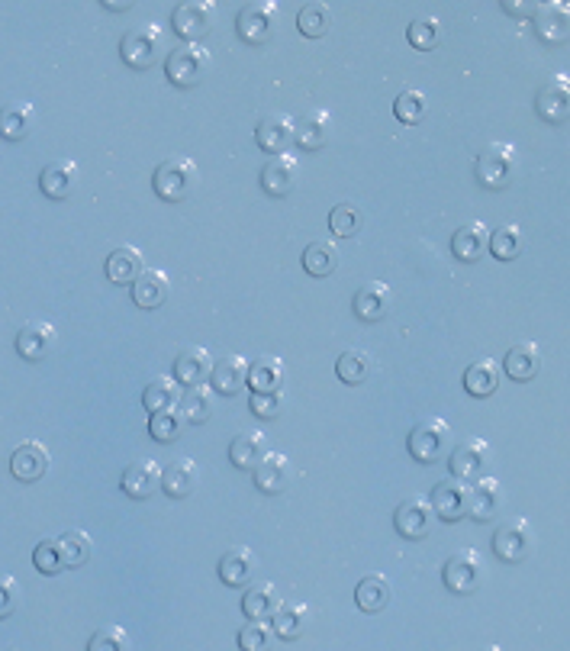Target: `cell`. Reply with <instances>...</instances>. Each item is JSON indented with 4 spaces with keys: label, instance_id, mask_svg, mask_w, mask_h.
Masks as SVG:
<instances>
[{
    "label": "cell",
    "instance_id": "1",
    "mask_svg": "<svg viewBox=\"0 0 570 651\" xmlns=\"http://www.w3.org/2000/svg\"><path fill=\"white\" fill-rule=\"evenodd\" d=\"M516 165H519L516 146H509V142H490L477 155V165H474L477 184L487 187V191H503L516 178Z\"/></svg>",
    "mask_w": 570,
    "mask_h": 651
},
{
    "label": "cell",
    "instance_id": "2",
    "mask_svg": "<svg viewBox=\"0 0 570 651\" xmlns=\"http://www.w3.org/2000/svg\"><path fill=\"white\" fill-rule=\"evenodd\" d=\"M194 181H197L194 162H190V158H184V155H171V158H165V162L155 168L152 191L162 197L165 204H181V200H187L190 191H194Z\"/></svg>",
    "mask_w": 570,
    "mask_h": 651
},
{
    "label": "cell",
    "instance_id": "3",
    "mask_svg": "<svg viewBox=\"0 0 570 651\" xmlns=\"http://www.w3.org/2000/svg\"><path fill=\"white\" fill-rule=\"evenodd\" d=\"M210 71V52L197 42H181L178 49L168 52L165 75L174 88H197Z\"/></svg>",
    "mask_w": 570,
    "mask_h": 651
},
{
    "label": "cell",
    "instance_id": "4",
    "mask_svg": "<svg viewBox=\"0 0 570 651\" xmlns=\"http://www.w3.org/2000/svg\"><path fill=\"white\" fill-rule=\"evenodd\" d=\"M277 20H281V10H277L274 0H252V4L239 10V39L248 42V46H265L277 33Z\"/></svg>",
    "mask_w": 570,
    "mask_h": 651
},
{
    "label": "cell",
    "instance_id": "5",
    "mask_svg": "<svg viewBox=\"0 0 570 651\" xmlns=\"http://www.w3.org/2000/svg\"><path fill=\"white\" fill-rule=\"evenodd\" d=\"M406 448L416 461H422V465H435V461H442L451 448V426L445 419H426V423H419L409 432Z\"/></svg>",
    "mask_w": 570,
    "mask_h": 651
},
{
    "label": "cell",
    "instance_id": "6",
    "mask_svg": "<svg viewBox=\"0 0 570 651\" xmlns=\"http://www.w3.org/2000/svg\"><path fill=\"white\" fill-rule=\"evenodd\" d=\"M171 26L184 42L200 46V39L210 36L216 26V4H210V0H184V4L174 7Z\"/></svg>",
    "mask_w": 570,
    "mask_h": 651
},
{
    "label": "cell",
    "instance_id": "7",
    "mask_svg": "<svg viewBox=\"0 0 570 651\" xmlns=\"http://www.w3.org/2000/svg\"><path fill=\"white\" fill-rule=\"evenodd\" d=\"M535 548V535L525 519H506V523L496 526L493 532V552L506 564H519L532 555Z\"/></svg>",
    "mask_w": 570,
    "mask_h": 651
},
{
    "label": "cell",
    "instance_id": "8",
    "mask_svg": "<svg viewBox=\"0 0 570 651\" xmlns=\"http://www.w3.org/2000/svg\"><path fill=\"white\" fill-rule=\"evenodd\" d=\"M442 581L451 593H474L480 584H484V561H480L477 552L464 548V552H455L442 568Z\"/></svg>",
    "mask_w": 570,
    "mask_h": 651
},
{
    "label": "cell",
    "instance_id": "9",
    "mask_svg": "<svg viewBox=\"0 0 570 651\" xmlns=\"http://www.w3.org/2000/svg\"><path fill=\"white\" fill-rule=\"evenodd\" d=\"M448 468H451V477H458V481H464V484L484 477L490 468V442L474 436V439L461 442L458 448H451Z\"/></svg>",
    "mask_w": 570,
    "mask_h": 651
},
{
    "label": "cell",
    "instance_id": "10",
    "mask_svg": "<svg viewBox=\"0 0 570 651\" xmlns=\"http://www.w3.org/2000/svg\"><path fill=\"white\" fill-rule=\"evenodd\" d=\"M52 468V455H49V448L36 442V439H26L20 442L17 448H13V455H10V471L17 481L23 484H36L42 481V477L49 474Z\"/></svg>",
    "mask_w": 570,
    "mask_h": 651
},
{
    "label": "cell",
    "instance_id": "11",
    "mask_svg": "<svg viewBox=\"0 0 570 651\" xmlns=\"http://www.w3.org/2000/svg\"><path fill=\"white\" fill-rule=\"evenodd\" d=\"M393 526L409 542H419L426 539V535L435 529V513L426 497H409L397 506V513H393Z\"/></svg>",
    "mask_w": 570,
    "mask_h": 651
},
{
    "label": "cell",
    "instance_id": "12",
    "mask_svg": "<svg viewBox=\"0 0 570 651\" xmlns=\"http://www.w3.org/2000/svg\"><path fill=\"white\" fill-rule=\"evenodd\" d=\"M467 487L458 477H445V481H438L429 494V506L435 519H442V523H458V519L467 516Z\"/></svg>",
    "mask_w": 570,
    "mask_h": 651
},
{
    "label": "cell",
    "instance_id": "13",
    "mask_svg": "<svg viewBox=\"0 0 570 651\" xmlns=\"http://www.w3.org/2000/svg\"><path fill=\"white\" fill-rule=\"evenodd\" d=\"M120 487L129 500H149L155 497V490H162V465L152 458H136L129 461L123 477H120Z\"/></svg>",
    "mask_w": 570,
    "mask_h": 651
},
{
    "label": "cell",
    "instance_id": "14",
    "mask_svg": "<svg viewBox=\"0 0 570 651\" xmlns=\"http://www.w3.org/2000/svg\"><path fill=\"white\" fill-rule=\"evenodd\" d=\"M158 46H162V33L155 30V26H139V30L126 33L120 39V59L136 68V71H145L155 65V55H158Z\"/></svg>",
    "mask_w": 570,
    "mask_h": 651
},
{
    "label": "cell",
    "instance_id": "15",
    "mask_svg": "<svg viewBox=\"0 0 570 651\" xmlns=\"http://www.w3.org/2000/svg\"><path fill=\"white\" fill-rule=\"evenodd\" d=\"M535 110L545 123L561 126L570 117V81L567 75H554L542 84V91L535 97Z\"/></svg>",
    "mask_w": 570,
    "mask_h": 651
},
{
    "label": "cell",
    "instance_id": "16",
    "mask_svg": "<svg viewBox=\"0 0 570 651\" xmlns=\"http://www.w3.org/2000/svg\"><path fill=\"white\" fill-rule=\"evenodd\" d=\"M503 510V487L496 477H477V484L467 490V516L477 523H490Z\"/></svg>",
    "mask_w": 570,
    "mask_h": 651
},
{
    "label": "cell",
    "instance_id": "17",
    "mask_svg": "<svg viewBox=\"0 0 570 651\" xmlns=\"http://www.w3.org/2000/svg\"><path fill=\"white\" fill-rule=\"evenodd\" d=\"M297 171H300L297 155H290V152L271 155L268 165L261 168V191L268 197H287L297 184Z\"/></svg>",
    "mask_w": 570,
    "mask_h": 651
},
{
    "label": "cell",
    "instance_id": "18",
    "mask_svg": "<svg viewBox=\"0 0 570 651\" xmlns=\"http://www.w3.org/2000/svg\"><path fill=\"white\" fill-rule=\"evenodd\" d=\"M258 574V555L248 545H232L219 558V581L226 587H248Z\"/></svg>",
    "mask_w": 570,
    "mask_h": 651
},
{
    "label": "cell",
    "instance_id": "19",
    "mask_svg": "<svg viewBox=\"0 0 570 651\" xmlns=\"http://www.w3.org/2000/svg\"><path fill=\"white\" fill-rule=\"evenodd\" d=\"M55 342H58V332L52 323L46 320H36V323H26L20 332H17V355L23 361H42L55 352Z\"/></svg>",
    "mask_w": 570,
    "mask_h": 651
},
{
    "label": "cell",
    "instance_id": "20",
    "mask_svg": "<svg viewBox=\"0 0 570 651\" xmlns=\"http://www.w3.org/2000/svg\"><path fill=\"white\" fill-rule=\"evenodd\" d=\"M390 307H393V291L384 281H364L355 291V300H352L355 316L364 323L384 320V316L390 313Z\"/></svg>",
    "mask_w": 570,
    "mask_h": 651
},
{
    "label": "cell",
    "instance_id": "21",
    "mask_svg": "<svg viewBox=\"0 0 570 651\" xmlns=\"http://www.w3.org/2000/svg\"><path fill=\"white\" fill-rule=\"evenodd\" d=\"M487 252H490V229L484 223L471 220V223H464V226L455 229V236H451V255H455L458 262L474 265Z\"/></svg>",
    "mask_w": 570,
    "mask_h": 651
},
{
    "label": "cell",
    "instance_id": "22",
    "mask_svg": "<svg viewBox=\"0 0 570 651\" xmlns=\"http://www.w3.org/2000/svg\"><path fill=\"white\" fill-rule=\"evenodd\" d=\"M248 381V361L242 355H223L213 361L210 371V390L216 397H236L239 390H245Z\"/></svg>",
    "mask_w": 570,
    "mask_h": 651
},
{
    "label": "cell",
    "instance_id": "23",
    "mask_svg": "<svg viewBox=\"0 0 570 651\" xmlns=\"http://www.w3.org/2000/svg\"><path fill=\"white\" fill-rule=\"evenodd\" d=\"M294 120L287 113H268L265 120H258L255 126V142L258 149H265L268 155H284L287 146L294 142Z\"/></svg>",
    "mask_w": 570,
    "mask_h": 651
},
{
    "label": "cell",
    "instance_id": "24",
    "mask_svg": "<svg viewBox=\"0 0 570 651\" xmlns=\"http://www.w3.org/2000/svg\"><path fill=\"white\" fill-rule=\"evenodd\" d=\"M535 30L548 46H564L567 33H570V10L561 0H551V4H538L535 7Z\"/></svg>",
    "mask_w": 570,
    "mask_h": 651
},
{
    "label": "cell",
    "instance_id": "25",
    "mask_svg": "<svg viewBox=\"0 0 570 651\" xmlns=\"http://www.w3.org/2000/svg\"><path fill=\"white\" fill-rule=\"evenodd\" d=\"M213 371V355L203 345H190L178 358H174V381L181 387H200L207 384Z\"/></svg>",
    "mask_w": 570,
    "mask_h": 651
},
{
    "label": "cell",
    "instance_id": "26",
    "mask_svg": "<svg viewBox=\"0 0 570 651\" xmlns=\"http://www.w3.org/2000/svg\"><path fill=\"white\" fill-rule=\"evenodd\" d=\"M200 484V468H197V461H190V458H174L171 465L162 468V490H165V497L171 500H184L190 497L197 490Z\"/></svg>",
    "mask_w": 570,
    "mask_h": 651
},
{
    "label": "cell",
    "instance_id": "27",
    "mask_svg": "<svg viewBox=\"0 0 570 651\" xmlns=\"http://www.w3.org/2000/svg\"><path fill=\"white\" fill-rule=\"evenodd\" d=\"M271 452L268 448V436L265 432H239L236 439H232L229 445V461H232V468H239V471H255L261 461H265V455Z\"/></svg>",
    "mask_w": 570,
    "mask_h": 651
},
{
    "label": "cell",
    "instance_id": "28",
    "mask_svg": "<svg viewBox=\"0 0 570 651\" xmlns=\"http://www.w3.org/2000/svg\"><path fill=\"white\" fill-rule=\"evenodd\" d=\"M284 374H287V368L277 355H258V361L248 365L245 387H252V394H281Z\"/></svg>",
    "mask_w": 570,
    "mask_h": 651
},
{
    "label": "cell",
    "instance_id": "29",
    "mask_svg": "<svg viewBox=\"0 0 570 651\" xmlns=\"http://www.w3.org/2000/svg\"><path fill=\"white\" fill-rule=\"evenodd\" d=\"M503 371L519 384L535 381L538 371H542V349L535 342H516L503 358Z\"/></svg>",
    "mask_w": 570,
    "mask_h": 651
},
{
    "label": "cell",
    "instance_id": "30",
    "mask_svg": "<svg viewBox=\"0 0 570 651\" xmlns=\"http://www.w3.org/2000/svg\"><path fill=\"white\" fill-rule=\"evenodd\" d=\"M39 187L49 200H68L78 187V165L62 158V162H52L42 168L39 175Z\"/></svg>",
    "mask_w": 570,
    "mask_h": 651
},
{
    "label": "cell",
    "instance_id": "31",
    "mask_svg": "<svg viewBox=\"0 0 570 651\" xmlns=\"http://www.w3.org/2000/svg\"><path fill=\"white\" fill-rule=\"evenodd\" d=\"M145 271V258L136 245H120L107 255V278L120 287H133Z\"/></svg>",
    "mask_w": 570,
    "mask_h": 651
},
{
    "label": "cell",
    "instance_id": "32",
    "mask_svg": "<svg viewBox=\"0 0 570 651\" xmlns=\"http://www.w3.org/2000/svg\"><path fill=\"white\" fill-rule=\"evenodd\" d=\"M332 139V117L326 110L306 113V117L294 126V142L306 152H319L326 149Z\"/></svg>",
    "mask_w": 570,
    "mask_h": 651
},
{
    "label": "cell",
    "instance_id": "33",
    "mask_svg": "<svg viewBox=\"0 0 570 651\" xmlns=\"http://www.w3.org/2000/svg\"><path fill=\"white\" fill-rule=\"evenodd\" d=\"M287 484H290V461H287V455L268 452L265 461H261V465L255 468V487L265 497H277V494H284Z\"/></svg>",
    "mask_w": 570,
    "mask_h": 651
},
{
    "label": "cell",
    "instance_id": "34",
    "mask_svg": "<svg viewBox=\"0 0 570 651\" xmlns=\"http://www.w3.org/2000/svg\"><path fill=\"white\" fill-rule=\"evenodd\" d=\"M36 126V107L26 104V100H13V104L0 107V139L7 142H20L33 133Z\"/></svg>",
    "mask_w": 570,
    "mask_h": 651
},
{
    "label": "cell",
    "instance_id": "35",
    "mask_svg": "<svg viewBox=\"0 0 570 651\" xmlns=\"http://www.w3.org/2000/svg\"><path fill=\"white\" fill-rule=\"evenodd\" d=\"M168 294H171L168 274L165 271H155V268H145L139 274V281L133 284V300H136V307H142V310L162 307V303L168 300Z\"/></svg>",
    "mask_w": 570,
    "mask_h": 651
},
{
    "label": "cell",
    "instance_id": "36",
    "mask_svg": "<svg viewBox=\"0 0 570 651\" xmlns=\"http://www.w3.org/2000/svg\"><path fill=\"white\" fill-rule=\"evenodd\" d=\"M306 626H310V606L306 603H281L277 613L271 616V629L284 642H297L306 632Z\"/></svg>",
    "mask_w": 570,
    "mask_h": 651
},
{
    "label": "cell",
    "instance_id": "37",
    "mask_svg": "<svg viewBox=\"0 0 570 651\" xmlns=\"http://www.w3.org/2000/svg\"><path fill=\"white\" fill-rule=\"evenodd\" d=\"M393 600V590L390 581L384 574H368L361 577V584L355 587V603L361 613H384Z\"/></svg>",
    "mask_w": 570,
    "mask_h": 651
},
{
    "label": "cell",
    "instance_id": "38",
    "mask_svg": "<svg viewBox=\"0 0 570 651\" xmlns=\"http://www.w3.org/2000/svg\"><path fill=\"white\" fill-rule=\"evenodd\" d=\"M281 593H277L274 584H248L245 597H242V613L245 619H265L271 622V616L277 613V606H281Z\"/></svg>",
    "mask_w": 570,
    "mask_h": 651
},
{
    "label": "cell",
    "instance_id": "39",
    "mask_svg": "<svg viewBox=\"0 0 570 651\" xmlns=\"http://www.w3.org/2000/svg\"><path fill=\"white\" fill-rule=\"evenodd\" d=\"M500 387V365L493 358H477L471 368L464 371V390L477 400H484L490 394H496Z\"/></svg>",
    "mask_w": 570,
    "mask_h": 651
},
{
    "label": "cell",
    "instance_id": "40",
    "mask_svg": "<svg viewBox=\"0 0 570 651\" xmlns=\"http://www.w3.org/2000/svg\"><path fill=\"white\" fill-rule=\"evenodd\" d=\"M216 410V394L207 387V384H200V387H187L184 394H181V403H178V413L184 423H207V419L213 416Z\"/></svg>",
    "mask_w": 570,
    "mask_h": 651
},
{
    "label": "cell",
    "instance_id": "41",
    "mask_svg": "<svg viewBox=\"0 0 570 651\" xmlns=\"http://www.w3.org/2000/svg\"><path fill=\"white\" fill-rule=\"evenodd\" d=\"M342 255H339V245L335 242H310L303 249V271L313 274V278H329L339 268Z\"/></svg>",
    "mask_w": 570,
    "mask_h": 651
},
{
    "label": "cell",
    "instance_id": "42",
    "mask_svg": "<svg viewBox=\"0 0 570 651\" xmlns=\"http://www.w3.org/2000/svg\"><path fill=\"white\" fill-rule=\"evenodd\" d=\"M142 403H145V410L152 413H165V410H178V403H181V384L174 381V378H155L145 384L142 390Z\"/></svg>",
    "mask_w": 570,
    "mask_h": 651
},
{
    "label": "cell",
    "instance_id": "43",
    "mask_svg": "<svg viewBox=\"0 0 570 651\" xmlns=\"http://www.w3.org/2000/svg\"><path fill=\"white\" fill-rule=\"evenodd\" d=\"M58 555H62V568H81V564L91 561L94 555V542L84 529H71L65 535H58Z\"/></svg>",
    "mask_w": 570,
    "mask_h": 651
},
{
    "label": "cell",
    "instance_id": "44",
    "mask_svg": "<svg viewBox=\"0 0 570 651\" xmlns=\"http://www.w3.org/2000/svg\"><path fill=\"white\" fill-rule=\"evenodd\" d=\"M335 374H339L342 384H352V387L364 384L371 378V355L364 349H345L339 361H335Z\"/></svg>",
    "mask_w": 570,
    "mask_h": 651
},
{
    "label": "cell",
    "instance_id": "45",
    "mask_svg": "<svg viewBox=\"0 0 570 651\" xmlns=\"http://www.w3.org/2000/svg\"><path fill=\"white\" fill-rule=\"evenodd\" d=\"M332 26V10L323 0H310V4H303L300 13H297V30L306 36V39H319L326 36Z\"/></svg>",
    "mask_w": 570,
    "mask_h": 651
},
{
    "label": "cell",
    "instance_id": "46",
    "mask_svg": "<svg viewBox=\"0 0 570 651\" xmlns=\"http://www.w3.org/2000/svg\"><path fill=\"white\" fill-rule=\"evenodd\" d=\"M490 252L500 258V262H513L525 252V233L516 226V223H506L500 229H493L490 233Z\"/></svg>",
    "mask_w": 570,
    "mask_h": 651
},
{
    "label": "cell",
    "instance_id": "47",
    "mask_svg": "<svg viewBox=\"0 0 570 651\" xmlns=\"http://www.w3.org/2000/svg\"><path fill=\"white\" fill-rule=\"evenodd\" d=\"M393 113H397V120L406 123V126H416L429 117V97L422 94L419 88H406L397 94L393 100Z\"/></svg>",
    "mask_w": 570,
    "mask_h": 651
},
{
    "label": "cell",
    "instance_id": "48",
    "mask_svg": "<svg viewBox=\"0 0 570 651\" xmlns=\"http://www.w3.org/2000/svg\"><path fill=\"white\" fill-rule=\"evenodd\" d=\"M406 39L413 49L432 52L438 49V42H442V23H438V17H416L406 26Z\"/></svg>",
    "mask_w": 570,
    "mask_h": 651
},
{
    "label": "cell",
    "instance_id": "49",
    "mask_svg": "<svg viewBox=\"0 0 570 651\" xmlns=\"http://www.w3.org/2000/svg\"><path fill=\"white\" fill-rule=\"evenodd\" d=\"M277 642V635L271 629V622L265 619H248L239 629V648L242 651H271Z\"/></svg>",
    "mask_w": 570,
    "mask_h": 651
},
{
    "label": "cell",
    "instance_id": "50",
    "mask_svg": "<svg viewBox=\"0 0 570 651\" xmlns=\"http://www.w3.org/2000/svg\"><path fill=\"white\" fill-rule=\"evenodd\" d=\"M361 223H364V216L355 204H335L329 210V229H332V236L335 239H352L361 233Z\"/></svg>",
    "mask_w": 570,
    "mask_h": 651
},
{
    "label": "cell",
    "instance_id": "51",
    "mask_svg": "<svg viewBox=\"0 0 570 651\" xmlns=\"http://www.w3.org/2000/svg\"><path fill=\"white\" fill-rule=\"evenodd\" d=\"M87 651H133V642H129V632L123 626H104L91 635Z\"/></svg>",
    "mask_w": 570,
    "mask_h": 651
},
{
    "label": "cell",
    "instance_id": "52",
    "mask_svg": "<svg viewBox=\"0 0 570 651\" xmlns=\"http://www.w3.org/2000/svg\"><path fill=\"white\" fill-rule=\"evenodd\" d=\"M181 426H184V419H181L178 410L152 413V419H149V432H152V439H155V442H162V445H168V442L178 439V436H181Z\"/></svg>",
    "mask_w": 570,
    "mask_h": 651
},
{
    "label": "cell",
    "instance_id": "53",
    "mask_svg": "<svg viewBox=\"0 0 570 651\" xmlns=\"http://www.w3.org/2000/svg\"><path fill=\"white\" fill-rule=\"evenodd\" d=\"M33 564L39 574H49V577L62 574L65 568H62V555H58V539H42L33 552Z\"/></svg>",
    "mask_w": 570,
    "mask_h": 651
},
{
    "label": "cell",
    "instance_id": "54",
    "mask_svg": "<svg viewBox=\"0 0 570 651\" xmlns=\"http://www.w3.org/2000/svg\"><path fill=\"white\" fill-rule=\"evenodd\" d=\"M248 410L258 419H277L284 410V397L281 394H252L248 397Z\"/></svg>",
    "mask_w": 570,
    "mask_h": 651
},
{
    "label": "cell",
    "instance_id": "55",
    "mask_svg": "<svg viewBox=\"0 0 570 651\" xmlns=\"http://www.w3.org/2000/svg\"><path fill=\"white\" fill-rule=\"evenodd\" d=\"M17 606H20V584H17V577L0 574V619H7V616L17 613Z\"/></svg>",
    "mask_w": 570,
    "mask_h": 651
},
{
    "label": "cell",
    "instance_id": "56",
    "mask_svg": "<svg viewBox=\"0 0 570 651\" xmlns=\"http://www.w3.org/2000/svg\"><path fill=\"white\" fill-rule=\"evenodd\" d=\"M535 7L538 4H529V0H503V10L506 13H513V17H535Z\"/></svg>",
    "mask_w": 570,
    "mask_h": 651
},
{
    "label": "cell",
    "instance_id": "57",
    "mask_svg": "<svg viewBox=\"0 0 570 651\" xmlns=\"http://www.w3.org/2000/svg\"><path fill=\"white\" fill-rule=\"evenodd\" d=\"M104 7H107V10H129V7H133V4H126V0H107Z\"/></svg>",
    "mask_w": 570,
    "mask_h": 651
},
{
    "label": "cell",
    "instance_id": "58",
    "mask_svg": "<svg viewBox=\"0 0 570 651\" xmlns=\"http://www.w3.org/2000/svg\"><path fill=\"white\" fill-rule=\"evenodd\" d=\"M480 651H500V648H496V645H490V648H480Z\"/></svg>",
    "mask_w": 570,
    "mask_h": 651
}]
</instances>
